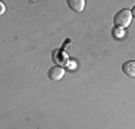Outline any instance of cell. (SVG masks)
<instances>
[{"mask_svg":"<svg viewBox=\"0 0 135 129\" xmlns=\"http://www.w3.org/2000/svg\"><path fill=\"white\" fill-rule=\"evenodd\" d=\"M131 20H132V13L127 9H122L114 16V24L117 26V29H122V30L129 26Z\"/></svg>","mask_w":135,"mask_h":129,"instance_id":"1","label":"cell"},{"mask_svg":"<svg viewBox=\"0 0 135 129\" xmlns=\"http://www.w3.org/2000/svg\"><path fill=\"white\" fill-rule=\"evenodd\" d=\"M47 75H49V79L50 80H55V82H57V80H60L63 76H65V69L60 66H53L49 69V72H47Z\"/></svg>","mask_w":135,"mask_h":129,"instance_id":"2","label":"cell"},{"mask_svg":"<svg viewBox=\"0 0 135 129\" xmlns=\"http://www.w3.org/2000/svg\"><path fill=\"white\" fill-rule=\"evenodd\" d=\"M122 72L129 77H135V62L129 60V62H125L122 64Z\"/></svg>","mask_w":135,"mask_h":129,"instance_id":"3","label":"cell"},{"mask_svg":"<svg viewBox=\"0 0 135 129\" xmlns=\"http://www.w3.org/2000/svg\"><path fill=\"white\" fill-rule=\"evenodd\" d=\"M68 6L73 12H82L85 9V0H68Z\"/></svg>","mask_w":135,"mask_h":129,"instance_id":"4","label":"cell"},{"mask_svg":"<svg viewBox=\"0 0 135 129\" xmlns=\"http://www.w3.org/2000/svg\"><path fill=\"white\" fill-rule=\"evenodd\" d=\"M115 34L118 36V39H121L124 36V32H122V29H118V30H115Z\"/></svg>","mask_w":135,"mask_h":129,"instance_id":"5","label":"cell"},{"mask_svg":"<svg viewBox=\"0 0 135 129\" xmlns=\"http://www.w3.org/2000/svg\"><path fill=\"white\" fill-rule=\"evenodd\" d=\"M4 3H0V14H3V13H4Z\"/></svg>","mask_w":135,"mask_h":129,"instance_id":"6","label":"cell"},{"mask_svg":"<svg viewBox=\"0 0 135 129\" xmlns=\"http://www.w3.org/2000/svg\"><path fill=\"white\" fill-rule=\"evenodd\" d=\"M131 13H132V16H134V17H135V6H134V7H132V10H131Z\"/></svg>","mask_w":135,"mask_h":129,"instance_id":"7","label":"cell"}]
</instances>
